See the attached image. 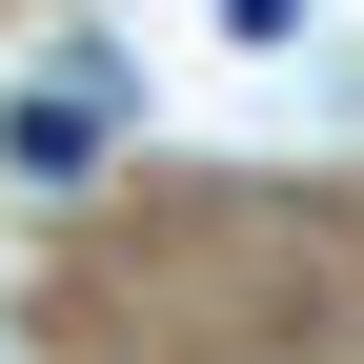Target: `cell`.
Segmentation results:
<instances>
[{"mask_svg":"<svg viewBox=\"0 0 364 364\" xmlns=\"http://www.w3.org/2000/svg\"><path fill=\"white\" fill-rule=\"evenodd\" d=\"M102 142H122V61H102V41H61V61L0 102V162H21V182H81Z\"/></svg>","mask_w":364,"mask_h":364,"instance_id":"6da1fadb","label":"cell"}]
</instances>
